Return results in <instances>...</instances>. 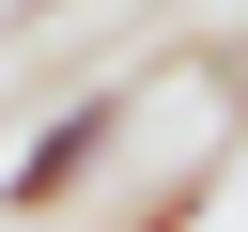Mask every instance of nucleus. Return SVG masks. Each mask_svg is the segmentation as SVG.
I'll list each match as a JSON object with an SVG mask.
<instances>
[{"label": "nucleus", "instance_id": "nucleus-1", "mask_svg": "<svg viewBox=\"0 0 248 232\" xmlns=\"http://www.w3.org/2000/svg\"><path fill=\"white\" fill-rule=\"evenodd\" d=\"M124 124H140V77H93L78 108H46V124L16 139V170H0V217H62V201L124 155Z\"/></svg>", "mask_w": 248, "mask_h": 232}]
</instances>
